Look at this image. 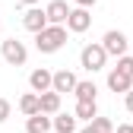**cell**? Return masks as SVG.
<instances>
[{"mask_svg":"<svg viewBox=\"0 0 133 133\" xmlns=\"http://www.w3.org/2000/svg\"><path fill=\"white\" fill-rule=\"evenodd\" d=\"M66 25H48V29H41L38 35H35V48L41 54H54V51H60V48L66 44Z\"/></svg>","mask_w":133,"mask_h":133,"instance_id":"cell-1","label":"cell"},{"mask_svg":"<svg viewBox=\"0 0 133 133\" xmlns=\"http://www.w3.org/2000/svg\"><path fill=\"white\" fill-rule=\"evenodd\" d=\"M105 60H108L105 44H86V48L79 51V63H82V70H89V73L105 70Z\"/></svg>","mask_w":133,"mask_h":133,"instance_id":"cell-2","label":"cell"},{"mask_svg":"<svg viewBox=\"0 0 133 133\" xmlns=\"http://www.w3.org/2000/svg\"><path fill=\"white\" fill-rule=\"evenodd\" d=\"M0 54H3V60H6L10 66H22V63L29 60V51H25V44H22L19 38H6L3 44H0Z\"/></svg>","mask_w":133,"mask_h":133,"instance_id":"cell-3","label":"cell"},{"mask_svg":"<svg viewBox=\"0 0 133 133\" xmlns=\"http://www.w3.org/2000/svg\"><path fill=\"white\" fill-rule=\"evenodd\" d=\"M102 44H105V51H108V57H124V54H127V35H124V32H117V29H111V32H105V38H102Z\"/></svg>","mask_w":133,"mask_h":133,"instance_id":"cell-4","label":"cell"},{"mask_svg":"<svg viewBox=\"0 0 133 133\" xmlns=\"http://www.w3.org/2000/svg\"><path fill=\"white\" fill-rule=\"evenodd\" d=\"M22 25H25L29 32H35V35H38L41 29H48V25H51V19H48V10L29 6V10H25V16H22Z\"/></svg>","mask_w":133,"mask_h":133,"instance_id":"cell-5","label":"cell"},{"mask_svg":"<svg viewBox=\"0 0 133 133\" xmlns=\"http://www.w3.org/2000/svg\"><path fill=\"white\" fill-rule=\"evenodd\" d=\"M92 25V16H89V6H76V10H70V16H66V29L70 32H76V35H82Z\"/></svg>","mask_w":133,"mask_h":133,"instance_id":"cell-6","label":"cell"},{"mask_svg":"<svg viewBox=\"0 0 133 133\" xmlns=\"http://www.w3.org/2000/svg\"><path fill=\"white\" fill-rule=\"evenodd\" d=\"M29 86H32V92H48V89H54V73L51 70H32V76H29Z\"/></svg>","mask_w":133,"mask_h":133,"instance_id":"cell-7","label":"cell"},{"mask_svg":"<svg viewBox=\"0 0 133 133\" xmlns=\"http://www.w3.org/2000/svg\"><path fill=\"white\" fill-rule=\"evenodd\" d=\"M44 10H48V19H51V25H66V16H70L73 6H66V0H51Z\"/></svg>","mask_w":133,"mask_h":133,"instance_id":"cell-8","label":"cell"},{"mask_svg":"<svg viewBox=\"0 0 133 133\" xmlns=\"http://www.w3.org/2000/svg\"><path fill=\"white\" fill-rule=\"evenodd\" d=\"M108 89H111V92H124V95H127V92L133 89V76L121 73L117 66H114V70L108 73Z\"/></svg>","mask_w":133,"mask_h":133,"instance_id":"cell-9","label":"cell"},{"mask_svg":"<svg viewBox=\"0 0 133 133\" xmlns=\"http://www.w3.org/2000/svg\"><path fill=\"white\" fill-rule=\"evenodd\" d=\"M54 127V117H48L44 111L32 114V117H25V133H48Z\"/></svg>","mask_w":133,"mask_h":133,"instance_id":"cell-10","label":"cell"},{"mask_svg":"<svg viewBox=\"0 0 133 133\" xmlns=\"http://www.w3.org/2000/svg\"><path fill=\"white\" fill-rule=\"evenodd\" d=\"M76 82H79L76 73H70V70H57V73H54V92H60V95H63V92H73Z\"/></svg>","mask_w":133,"mask_h":133,"instance_id":"cell-11","label":"cell"},{"mask_svg":"<svg viewBox=\"0 0 133 133\" xmlns=\"http://www.w3.org/2000/svg\"><path fill=\"white\" fill-rule=\"evenodd\" d=\"M19 111L25 114V117L38 114V111H41V95H38V92H25V95L19 98Z\"/></svg>","mask_w":133,"mask_h":133,"instance_id":"cell-12","label":"cell"},{"mask_svg":"<svg viewBox=\"0 0 133 133\" xmlns=\"http://www.w3.org/2000/svg\"><path fill=\"white\" fill-rule=\"evenodd\" d=\"M41 111L44 114H57L60 111V92H54V89L41 92Z\"/></svg>","mask_w":133,"mask_h":133,"instance_id":"cell-13","label":"cell"},{"mask_svg":"<svg viewBox=\"0 0 133 133\" xmlns=\"http://www.w3.org/2000/svg\"><path fill=\"white\" fill-rule=\"evenodd\" d=\"M76 114H60L57 111V117H54V130L57 133H76Z\"/></svg>","mask_w":133,"mask_h":133,"instance_id":"cell-14","label":"cell"},{"mask_svg":"<svg viewBox=\"0 0 133 133\" xmlns=\"http://www.w3.org/2000/svg\"><path fill=\"white\" fill-rule=\"evenodd\" d=\"M73 92H76V98H82V102H95V95H98V89H95L92 79H79Z\"/></svg>","mask_w":133,"mask_h":133,"instance_id":"cell-15","label":"cell"},{"mask_svg":"<svg viewBox=\"0 0 133 133\" xmlns=\"http://www.w3.org/2000/svg\"><path fill=\"white\" fill-rule=\"evenodd\" d=\"M76 117H79V121H95V117H98V105H95V102H82V98H79V102H76Z\"/></svg>","mask_w":133,"mask_h":133,"instance_id":"cell-16","label":"cell"},{"mask_svg":"<svg viewBox=\"0 0 133 133\" xmlns=\"http://www.w3.org/2000/svg\"><path fill=\"white\" fill-rule=\"evenodd\" d=\"M117 70H121V73H127V76H133V57H130V54L117 57Z\"/></svg>","mask_w":133,"mask_h":133,"instance_id":"cell-17","label":"cell"},{"mask_svg":"<svg viewBox=\"0 0 133 133\" xmlns=\"http://www.w3.org/2000/svg\"><path fill=\"white\" fill-rule=\"evenodd\" d=\"M95 127L102 130V133H114V121L111 117H95Z\"/></svg>","mask_w":133,"mask_h":133,"instance_id":"cell-18","label":"cell"},{"mask_svg":"<svg viewBox=\"0 0 133 133\" xmlns=\"http://www.w3.org/2000/svg\"><path fill=\"white\" fill-rule=\"evenodd\" d=\"M10 111H13V108H10V102H6V98H0V124L10 117Z\"/></svg>","mask_w":133,"mask_h":133,"instance_id":"cell-19","label":"cell"},{"mask_svg":"<svg viewBox=\"0 0 133 133\" xmlns=\"http://www.w3.org/2000/svg\"><path fill=\"white\" fill-rule=\"evenodd\" d=\"M79 133H102V130H98V127H95V121H89V127H82Z\"/></svg>","mask_w":133,"mask_h":133,"instance_id":"cell-20","label":"cell"},{"mask_svg":"<svg viewBox=\"0 0 133 133\" xmlns=\"http://www.w3.org/2000/svg\"><path fill=\"white\" fill-rule=\"evenodd\" d=\"M124 105H127V111H130V114H133V89H130V92H127V98H124Z\"/></svg>","mask_w":133,"mask_h":133,"instance_id":"cell-21","label":"cell"},{"mask_svg":"<svg viewBox=\"0 0 133 133\" xmlns=\"http://www.w3.org/2000/svg\"><path fill=\"white\" fill-rule=\"evenodd\" d=\"M16 6H25L29 10V6H38V0H16Z\"/></svg>","mask_w":133,"mask_h":133,"instance_id":"cell-22","label":"cell"},{"mask_svg":"<svg viewBox=\"0 0 133 133\" xmlns=\"http://www.w3.org/2000/svg\"><path fill=\"white\" fill-rule=\"evenodd\" d=\"M117 133H133V124H117Z\"/></svg>","mask_w":133,"mask_h":133,"instance_id":"cell-23","label":"cell"},{"mask_svg":"<svg viewBox=\"0 0 133 133\" xmlns=\"http://www.w3.org/2000/svg\"><path fill=\"white\" fill-rule=\"evenodd\" d=\"M98 0H76V6H95Z\"/></svg>","mask_w":133,"mask_h":133,"instance_id":"cell-24","label":"cell"}]
</instances>
